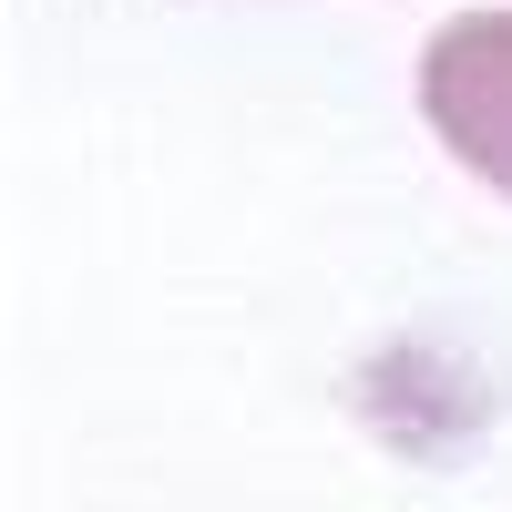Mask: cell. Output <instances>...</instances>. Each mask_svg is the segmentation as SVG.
Listing matches in <instances>:
<instances>
[{"label": "cell", "mask_w": 512, "mask_h": 512, "mask_svg": "<svg viewBox=\"0 0 512 512\" xmlns=\"http://www.w3.org/2000/svg\"><path fill=\"white\" fill-rule=\"evenodd\" d=\"M420 113L492 195H512V11H461L420 52Z\"/></svg>", "instance_id": "1"}]
</instances>
